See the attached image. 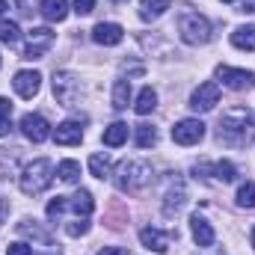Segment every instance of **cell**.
Segmentation results:
<instances>
[{"instance_id": "obj_1", "label": "cell", "mask_w": 255, "mask_h": 255, "mask_svg": "<svg viewBox=\"0 0 255 255\" xmlns=\"http://www.w3.org/2000/svg\"><path fill=\"white\" fill-rule=\"evenodd\" d=\"M250 133H253V116L244 107H235L220 119L217 136L226 145H244V142H250Z\"/></svg>"}, {"instance_id": "obj_39", "label": "cell", "mask_w": 255, "mask_h": 255, "mask_svg": "<svg viewBox=\"0 0 255 255\" xmlns=\"http://www.w3.org/2000/svg\"><path fill=\"white\" fill-rule=\"evenodd\" d=\"M113 3H128V0H113Z\"/></svg>"}, {"instance_id": "obj_17", "label": "cell", "mask_w": 255, "mask_h": 255, "mask_svg": "<svg viewBox=\"0 0 255 255\" xmlns=\"http://www.w3.org/2000/svg\"><path fill=\"white\" fill-rule=\"evenodd\" d=\"M184 202H187V190H184L181 184L169 187L166 199H163V214H166V217H175V214H178V211L184 208Z\"/></svg>"}, {"instance_id": "obj_23", "label": "cell", "mask_w": 255, "mask_h": 255, "mask_svg": "<svg viewBox=\"0 0 255 255\" xmlns=\"http://www.w3.org/2000/svg\"><path fill=\"white\" fill-rule=\"evenodd\" d=\"M130 104V80H116L113 83V110H125Z\"/></svg>"}, {"instance_id": "obj_30", "label": "cell", "mask_w": 255, "mask_h": 255, "mask_svg": "<svg viewBox=\"0 0 255 255\" xmlns=\"http://www.w3.org/2000/svg\"><path fill=\"white\" fill-rule=\"evenodd\" d=\"M9 116H12V104H9L6 98H0V136H6V133L12 130V122H9Z\"/></svg>"}, {"instance_id": "obj_38", "label": "cell", "mask_w": 255, "mask_h": 255, "mask_svg": "<svg viewBox=\"0 0 255 255\" xmlns=\"http://www.w3.org/2000/svg\"><path fill=\"white\" fill-rule=\"evenodd\" d=\"M253 250H255V229H253Z\"/></svg>"}, {"instance_id": "obj_33", "label": "cell", "mask_w": 255, "mask_h": 255, "mask_svg": "<svg viewBox=\"0 0 255 255\" xmlns=\"http://www.w3.org/2000/svg\"><path fill=\"white\" fill-rule=\"evenodd\" d=\"M95 9V0H74V12L77 15H89Z\"/></svg>"}, {"instance_id": "obj_28", "label": "cell", "mask_w": 255, "mask_h": 255, "mask_svg": "<svg viewBox=\"0 0 255 255\" xmlns=\"http://www.w3.org/2000/svg\"><path fill=\"white\" fill-rule=\"evenodd\" d=\"M214 175H217V181H220V184H229V181H235L238 169H235L229 160H220V163H214Z\"/></svg>"}, {"instance_id": "obj_29", "label": "cell", "mask_w": 255, "mask_h": 255, "mask_svg": "<svg viewBox=\"0 0 255 255\" xmlns=\"http://www.w3.org/2000/svg\"><path fill=\"white\" fill-rule=\"evenodd\" d=\"M238 205L241 208H255V184H241V190H238Z\"/></svg>"}, {"instance_id": "obj_3", "label": "cell", "mask_w": 255, "mask_h": 255, "mask_svg": "<svg viewBox=\"0 0 255 255\" xmlns=\"http://www.w3.org/2000/svg\"><path fill=\"white\" fill-rule=\"evenodd\" d=\"M51 181H54V163L48 157H39V160L27 163L24 172L18 175V187H21V193H27V196L45 193L51 187Z\"/></svg>"}, {"instance_id": "obj_21", "label": "cell", "mask_w": 255, "mask_h": 255, "mask_svg": "<svg viewBox=\"0 0 255 255\" xmlns=\"http://www.w3.org/2000/svg\"><path fill=\"white\" fill-rule=\"evenodd\" d=\"M154 107H157V92H154L151 86H142V89H139V95H136V104H133V110H136L139 116H148Z\"/></svg>"}, {"instance_id": "obj_9", "label": "cell", "mask_w": 255, "mask_h": 255, "mask_svg": "<svg viewBox=\"0 0 255 255\" xmlns=\"http://www.w3.org/2000/svg\"><path fill=\"white\" fill-rule=\"evenodd\" d=\"M21 133L30 139V142H45L51 136V125L45 122V116L39 113H24L21 116Z\"/></svg>"}, {"instance_id": "obj_16", "label": "cell", "mask_w": 255, "mask_h": 255, "mask_svg": "<svg viewBox=\"0 0 255 255\" xmlns=\"http://www.w3.org/2000/svg\"><path fill=\"white\" fill-rule=\"evenodd\" d=\"M190 232H193V241L199 247H211L214 244V229H211V223L202 214H193L190 217Z\"/></svg>"}, {"instance_id": "obj_14", "label": "cell", "mask_w": 255, "mask_h": 255, "mask_svg": "<svg viewBox=\"0 0 255 255\" xmlns=\"http://www.w3.org/2000/svg\"><path fill=\"white\" fill-rule=\"evenodd\" d=\"M54 139H57V145H80V139H83V128L80 122H63V125H57L54 130Z\"/></svg>"}, {"instance_id": "obj_4", "label": "cell", "mask_w": 255, "mask_h": 255, "mask_svg": "<svg viewBox=\"0 0 255 255\" xmlns=\"http://www.w3.org/2000/svg\"><path fill=\"white\" fill-rule=\"evenodd\" d=\"M211 33H214L211 21L205 15H199L193 9H184L178 15V36H181V42H187V45H208Z\"/></svg>"}, {"instance_id": "obj_22", "label": "cell", "mask_w": 255, "mask_h": 255, "mask_svg": "<svg viewBox=\"0 0 255 255\" xmlns=\"http://www.w3.org/2000/svg\"><path fill=\"white\" fill-rule=\"evenodd\" d=\"M125 139H128V125L125 122H113L110 128H104V145L116 148V145H122Z\"/></svg>"}, {"instance_id": "obj_37", "label": "cell", "mask_w": 255, "mask_h": 255, "mask_svg": "<svg viewBox=\"0 0 255 255\" xmlns=\"http://www.w3.org/2000/svg\"><path fill=\"white\" fill-rule=\"evenodd\" d=\"M6 9H9V3H6V0H0V15H3Z\"/></svg>"}, {"instance_id": "obj_27", "label": "cell", "mask_w": 255, "mask_h": 255, "mask_svg": "<svg viewBox=\"0 0 255 255\" xmlns=\"http://www.w3.org/2000/svg\"><path fill=\"white\" fill-rule=\"evenodd\" d=\"M18 39H21L18 24L15 21H0V42L3 45H18Z\"/></svg>"}, {"instance_id": "obj_15", "label": "cell", "mask_w": 255, "mask_h": 255, "mask_svg": "<svg viewBox=\"0 0 255 255\" xmlns=\"http://www.w3.org/2000/svg\"><path fill=\"white\" fill-rule=\"evenodd\" d=\"M65 211H74L80 217H89L95 211V199L89 190H77L74 196H65Z\"/></svg>"}, {"instance_id": "obj_40", "label": "cell", "mask_w": 255, "mask_h": 255, "mask_svg": "<svg viewBox=\"0 0 255 255\" xmlns=\"http://www.w3.org/2000/svg\"><path fill=\"white\" fill-rule=\"evenodd\" d=\"M223 3H232V0H223Z\"/></svg>"}, {"instance_id": "obj_26", "label": "cell", "mask_w": 255, "mask_h": 255, "mask_svg": "<svg viewBox=\"0 0 255 255\" xmlns=\"http://www.w3.org/2000/svg\"><path fill=\"white\" fill-rule=\"evenodd\" d=\"M57 175L63 178L65 184H77V181H80V163H77V160H63V163L57 166Z\"/></svg>"}, {"instance_id": "obj_25", "label": "cell", "mask_w": 255, "mask_h": 255, "mask_svg": "<svg viewBox=\"0 0 255 255\" xmlns=\"http://www.w3.org/2000/svg\"><path fill=\"white\" fill-rule=\"evenodd\" d=\"M89 172L95 175V178H110V157L107 154H92L89 157Z\"/></svg>"}, {"instance_id": "obj_32", "label": "cell", "mask_w": 255, "mask_h": 255, "mask_svg": "<svg viewBox=\"0 0 255 255\" xmlns=\"http://www.w3.org/2000/svg\"><path fill=\"white\" fill-rule=\"evenodd\" d=\"M86 232H89V220H86V217H83V220H71V223L65 226V235H68V238H83Z\"/></svg>"}, {"instance_id": "obj_8", "label": "cell", "mask_w": 255, "mask_h": 255, "mask_svg": "<svg viewBox=\"0 0 255 255\" xmlns=\"http://www.w3.org/2000/svg\"><path fill=\"white\" fill-rule=\"evenodd\" d=\"M202 136H205V125L199 119H181L172 125V139L178 145H196Z\"/></svg>"}, {"instance_id": "obj_34", "label": "cell", "mask_w": 255, "mask_h": 255, "mask_svg": "<svg viewBox=\"0 0 255 255\" xmlns=\"http://www.w3.org/2000/svg\"><path fill=\"white\" fill-rule=\"evenodd\" d=\"M6 255H33V247H27V244H12Z\"/></svg>"}, {"instance_id": "obj_35", "label": "cell", "mask_w": 255, "mask_h": 255, "mask_svg": "<svg viewBox=\"0 0 255 255\" xmlns=\"http://www.w3.org/2000/svg\"><path fill=\"white\" fill-rule=\"evenodd\" d=\"M98 255H128V250L125 247H104Z\"/></svg>"}, {"instance_id": "obj_12", "label": "cell", "mask_w": 255, "mask_h": 255, "mask_svg": "<svg viewBox=\"0 0 255 255\" xmlns=\"http://www.w3.org/2000/svg\"><path fill=\"white\" fill-rule=\"evenodd\" d=\"M12 86H15V92L21 95V98H33V95H39V89H42V74L39 71H18L15 74V80H12Z\"/></svg>"}, {"instance_id": "obj_11", "label": "cell", "mask_w": 255, "mask_h": 255, "mask_svg": "<svg viewBox=\"0 0 255 255\" xmlns=\"http://www.w3.org/2000/svg\"><path fill=\"white\" fill-rule=\"evenodd\" d=\"M54 45V33L48 27H36L30 30V48L24 51V60H42V54Z\"/></svg>"}, {"instance_id": "obj_36", "label": "cell", "mask_w": 255, "mask_h": 255, "mask_svg": "<svg viewBox=\"0 0 255 255\" xmlns=\"http://www.w3.org/2000/svg\"><path fill=\"white\" fill-rule=\"evenodd\" d=\"M241 9H244V12H253V15H255V0H244V3H241Z\"/></svg>"}, {"instance_id": "obj_31", "label": "cell", "mask_w": 255, "mask_h": 255, "mask_svg": "<svg viewBox=\"0 0 255 255\" xmlns=\"http://www.w3.org/2000/svg\"><path fill=\"white\" fill-rule=\"evenodd\" d=\"M18 232H21V235H33V238H39L42 244H48V241H51V238H48V232H42L33 220H24V223L18 226Z\"/></svg>"}, {"instance_id": "obj_13", "label": "cell", "mask_w": 255, "mask_h": 255, "mask_svg": "<svg viewBox=\"0 0 255 255\" xmlns=\"http://www.w3.org/2000/svg\"><path fill=\"white\" fill-rule=\"evenodd\" d=\"M92 39L98 42V45H104V48H110V45H119L122 39H125V30L119 27V24H113V21H101V24H95V30H92Z\"/></svg>"}, {"instance_id": "obj_2", "label": "cell", "mask_w": 255, "mask_h": 255, "mask_svg": "<svg viewBox=\"0 0 255 255\" xmlns=\"http://www.w3.org/2000/svg\"><path fill=\"white\" fill-rule=\"evenodd\" d=\"M154 181V169L145 160H125L116 169V184L122 193H139Z\"/></svg>"}, {"instance_id": "obj_20", "label": "cell", "mask_w": 255, "mask_h": 255, "mask_svg": "<svg viewBox=\"0 0 255 255\" xmlns=\"http://www.w3.org/2000/svg\"><path fill=\"white\" fill-rule=\"evenodd\" d=\"M232 45L241 48V51H255V24L238 27V30L232 33Z\"/></svg>"}, {"instance_id": "obj_41", "label": "cell", "mask_w": 255, "mask_h": 255, "mask_svg": "<svg viewBox=\"0 0 255 255\" xmlns=\"http://www.w3.org/2000/svg\"><path fill=\"white\" fill-rule=\"evenodd\" d=\"M0 65H3V60H0Z\"/></svg>"}, {"instance_id": "obj_6", "label": "cell", "mask_w": 255, "mask_h": 255, "mask_svg": "<svg viewBox=\"0 0 255 255\" xmlns=\"http://www.w3.org/2000/svg\"><path fill=\"white\" fill-rule=\"evenodd\" d=\"M217 80L226 86V89H235V92H244V89H253L255 86V74L247 68H232V65H217Z\"/></svg>"}, {"instance_id": "obj_18", "label": "cell", "mask_w": 255, "mask_h": 255, "mask_svg": "<svg viewBox=\"0 0 255 255\" xmlns=\"http://www.w3.org/2000/svg\"><path fill=\"white\" fill-rule=\"evenodd\" d=\"M169 6H172V0H139V18L142 21H157Z\"/></svg>"}, {"instance_id": "obj_19", "label": "cell", "mask_w": 255, "mask_h": 255, "mask_svg": "<svg viewBox=\"0 0 255 255\" xmlns=\"http://www.w3.org/2000/svg\"><path fill=\"white\" fill-rule=\"evenodd\" d=\"M39 12H42L48 21H65V18H68V3H65V0H42V3H39Z\"/></svg>"}, {"instance_id": "obj_5", "label": "cell", "mask_w": 255, "mask_h": 255, "mask_svg": "<svg viewBox=\"0 0 255 255\" xmlns=\"http://www.w3.org/2000/svg\"><path fill=\"white\" fill-rule=\"evenodd\" d=\"M51 86H54V98H57L63 107H71V104L77 101V95H80V77L71 74V71H54Z\"/></svg>"}, {"instance_id": "obj_10", "label": "cell", "mask_w": 255, "mask_h": 255, "mask_svg": "<svg viewBox=\"0 0 255 255\" xmlns=\"http://www.w3.org/2000/svg\"><path fill=\"white\" fill-rule=\"evenodd\" d=\"M172 238H178V235H172V232H160V229H151V226L139 229V244H142L145 250H151V253H160V255L169 250Z\"/></svg>"}, {"instance_id": "obj_24", "label": "cell", "mask_w": 255, "mask_h": 255, "mask_svg": "<svg viewBox=\"0 0 255 255\" xmlns=\"http://www.w3.org/2000/svg\"><path fill=\"white\" fill-rule=\"evenodd\" d=\"M133 136H136V145L139 148H151L154 142H157V130H154V125H136L133 128Z\"/></svg>"}, {"instance_id": "obj_7", "label": "cell", "mask_w": 255, "mask_h": 255, "mask_svg": "<svg viewBox=\"0 0 255 255\" xmlns=\"http://www.w3.org/2000/svg\"><path fill=\"white\" fill-rule=\"evenodd\" d=\"M217 104H220V83L208 80V83H199V86L193 89L190 107L196 113H208V110H214Z\"/></svg>"}]
</instances>
